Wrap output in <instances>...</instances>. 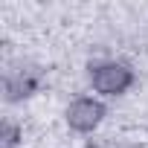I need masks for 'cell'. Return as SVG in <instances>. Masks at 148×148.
Masks as SVG:
<instances>
[{
  "label": "cell",
  "instance_id": "6da1fadb",
  "mask_svg": "<svg viewBox=\"0 0 148 148\" xmlns=\"http://www.w3.org/2000/svg\"><path fill=\"white\" fill-rule=\"evenodd\" d=\"M87 82L99 96L113 99V96H125L136 84V73H134L131 64L108 58V61H96V64L87 67Z\"/></svg>",
  "mask_w": 148,
  "mask_h": 148
},
{
  "label": "cell",
  "instance_id": "7a4b0ae2",
  "mask_svg": "<svg viewBox=\"0 0 148 148\" xmlns=\"http://www.w3.org/2000/svg\"><path fill=\"white\" fill-rule=\"evenodd\" d=\"M108 116V105L96 96H79V99H73L64 110V122L70 131H76V134H93Z\"/></svg>",
  "mask_w": 148,
  "mask_h": 148
},
{
  "label": "cell",
  "instance_id": "3957f363",
  "mask_svg": "<svg viewBox=\"0 0 148 148\" xmlns=\"http://www.w3.org/2000/svg\"><path fill=\"white\" fill-rule=\"evenodd\" d=\"M41 87H44V73L41 67H32V64L15 67L3 76V99L9 105L32 99L35 93H41Z\"/></svg>",
  "mask_w": 148,
  "mask_h": 148
},
{
  "label": "cell",
  "instance_id": "277c9868",
  "mask_svg": "<svg viewBox=\"0 0 148 148\" xmlns=\"http://www.w3.org/2000/svg\"><path fill=\"white\" fill-rule=\"evenodd\" d=\"M21 142H23V128L18 122L6 119L3 122V134H0V145H3V148H18Z\"/></svg>",
  "mask_w": 148,
  "mask_h": 148
},
{
  "label": "cell",
  "instance_id": "5b68a950",
  "mask_svg": "<svg viewBox=\"0 0 148 148\" xmlns=\"http://www.w3.org/2000/svg\"><path fill=\"white\" fill-rule=\"evenodd\" d=\"M102 148H142V145L139 142H131V139H122V142H108Z\"/></svg>",
  "mask_w": 148,
  "mask_h": 148
}]
</instances>
